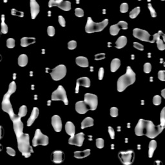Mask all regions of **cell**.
I'll use <instances>...</instances> for the list:
<instances>
[{
	"mask_svg": "<svg viewBox=\"0 0 165 165\" xmlns=\"http://www.w3.org/2000/svg\"><path fill=\"white\" fill-rule=\"evenodd\" d=\"M12 121L13 122V128L17 138L18 150L25 157L29 158L31 155V153L34 152L32 147L30 145V136L28 133L23 132V124L20 117L16 116V117L12 120Z\"/></svg>",
	"mask_w": 165,
	"mask_h": 165,
	"instance_id": "6da1fadb",
	"label": "cell"
},
{
	"mask_svg": "<svg viewBox=\"0 0 165 165\" xmlns=\"http://www.w3.org/2000/svg\"><path fill=\"white\" fill-rule=\"evenodd\" d=\"M163 129L160 125L155 126L151 121L140 120L135 128V133L137 136H146L150 139H154Z\"/></svg>",
	"mask_w": 165,
	"mask_h": 165,
	"instance_id": "7a4b0ae2",
	"label": "cell"
},
{
	"mask_svg": "<svg viewBox=\"0 0 165 165\" xmlns=\"http://www.w3.org/2000/svg\"><path fill=\"white\" fill-rule=\"evenodd\" d=\"M16 90V83L14 81H12V83H10L9 90L4 95V96H3L2 103H1L2 110L4 111V112H7V114H9L11 120H13V119L14 117H16L17 116V115L14 114L12 105H11L10 101V98L11 95H12L13 93H14V92Z\"/></svg>",
	"mask_w": 165,
	"mask_h": 165,
	"instance_id": "3957f363",
	"label": "cell"
},
{
	"mask_svg": "<svg viewBox=\"0 0 165 165\" xmlns=\"http://www.w3.org/2000/svg\"><path fill=\"white\" fill-rule=\"evenodd\" d=\"M136 81V74L130 67L126 68V74L121 76L117 80V88L118 92L124 91L128 86L132 85Z\"/></svg>",
	"mask_w": 165,
	"mask_h": 165,
	"instance_id": "277c9868",
	"label": "cell"
},
{
	"mask_svg": "<svg viewBox=\"0 0 165 165\" xmlns=\"http://www.w3.org/2000/svg\"><path fill=\"white\" fill-rule=\"evenodd\" d=\"M109 24V20H105L100 23H94L91 18H88L85 26V31L87 33H94L101 32Z\"/></svg>",
	"mask_w": 165,
	"mask_h": 165,
	"instance_id": "5b68a950",
	"label": "cell"
},
{
	"mask_svg": "<svg viewBox=\"0 0 165 165\" xmlns=\"http://www.w3.org/2000/svg\"><path fill=\"white\" fill-rule=\"evenodd\" d=\"M51 99L52 101H62L65 105H68L66 91L61 85H59L57 90H56L52 93Z\"/></svg>",
	"mask_w": 165,
	"mask_h": 165,
	"instance_id": "8992f818",
	"label": "cell"
},
{
	"mask_svg": "<svg viewBox=\"0 0 165 165\" xmlns=\"http://www.w3.org/2000/svg\"><path fill=\"white\" fill-rule=\"evenodd\" d=\"M118 157L124 165H131L135 158V153L133 150L121 151L118 153Z\"/></svg>",
	"mask_w": 165,
	"mask_h": 165,
	"instance_id": "52a82bcc",
	"label": "cell"
},
{
	"mask_svg": "<svg viewBox=\"0 0 165 165\" xmlns=\"http://www.w3.org/2000/svg\"><path fill=\"white\" fill-rule=\"evenodd\" d=\"M48 144V136L44 135L41 132L40 129L36 130L35 135L32 139L33 147H37L38 145L47 146Z\"/></svg>",
	"mask_w": 165,
	"mask_h": 165,
	"instance_id": "ba28073f",
	"label": "cell"
},
{
	"mask_svg": "<svg viewBox=\"0 0 165 165\" xmlns=\"http://www.w3.org/2000/svg\"><path fill=\"white\" fill-rule=\"evenodd\" d=\"M67 74V68L64 65H60L52 69L51 76L53 80L59 81L62 79Z\"/></svg>",
	"mask_w": 165,
	"mask_h": 165,
	"instance_id": "9c48e42d",
	"label": "cell"
},
{
	"mask_svg": "<svg viewBox=\"0 0 165 165\" xmlns=\"http://www.w3.org/2000/svg\"><path fill=\"white\" fill-rule=\"evenodd\" d=\"M84 102L85 103L89 110H95L97 109L98 104V96L92 94H86L85 95Z\"/></svg>",
	"mask_w": 165,
	"mask_h": 165,
	"instance_id": "30bf717a",
	"label": "cell"
},
{
	"mask_svg": "<svg viewBox=\"0 0 165 165\" xmlns=\"http://www.w3.org/2000/svg\"><path fill=\"white\" fill-rule=\"evenodd\" d=\"M48 7L51 8L52 7H57L59 9L65 11H69L71 9V3L68 1H62V0H50Z\"/></svg>",
	"mask_w": 165,
	"mask_h": 165,
	"instance_id": "8fae6325",
	"label": "cell"
},
{
	"mask_svg": "<svg viewBox=\"0 0 165 165\" xmlns=\"http://www.w3.org/2000/svg\"><path fill=\"white\" fill-rule=\"evenodd\" d=\"M133 36L143 41H150V34L144 30L135 29L133 30Z\"/></svg>",
	"mask_w": 165,
	"mask_h": 165,
	"instance_id": "7c38bea8",
	"label": "cell"
},
{
	"mask_svg": "<svg viewBox=\"0 0 165 165\" xmlns=\"http://www.w3.org/2000/svg\"><path fill=\"white\" fill-rule=\"evenodd\" d=\"M85 140V134L83 132L79 133L74 136L70 137L68 139V143L71 145H76L78 147H81Z\"/></svg>",
	"mask_w": 165,
	"mask_h": 165,
	"instance_id": "4fadbf2b",
	"label": "cell"
},
{
	"mask_svg": "<svg viewBox=\"0 0 165 165\" xmlns=\"http://www.w3.org/2000/svg\"><path fill=\"white\" fill-rule=\"evenodd\" d=\"M51 122H52V125L53 126V128L56 132H59L61 131L63 125H62V121H61V119L59 116L55 115V116H52Z\"/></svg>",
	"mask_w": 165,
	"mask_h": 165,
	"instance_id": "5bb4252c",
	"label": "cell"
},
{
	"mask_svg": "<svg viewBox=\"0 0 165 165\" xmlns=\"http://www.w3.org/2000/svg\"><path fill=\"white\" fill-rule=\"evenodd\" d=\"M79 86H83L84 87H90V80L87 77H83L77 80L76 87V93H79Z\"/></svg>",
	"mask_w": 165,
	"mask_h": 165,
	"instance_id": "9a60e30c",
	"label": "cell"
},
{
	"mask_svg": "<svg viewBox=\"0 0 165 165\" xmlns=\"http://www.w3.org/2000/svg\"><path fill=\"white\" fill-rule=\"evenodd\" d=\"M30 13H31V18L34 20L40 12V5L34 0H30Z\"/></svg>",
	"mask_w": 165,
	"mask_h": 165,
	"instance_id": "2e32d148",
	"label": "cell"
},
{
	"mask_svg": "<svg viewBox=\"0 0 165 165\" xmlns=\"http://www.w3.org/2000/svg\"><path fill=\"white\" fill-rule=\"evenodd\" d=\"M52 161L54 163L56 164H59L63 162L65 159L64 153L62 151H60V150H56L54 152L52 153Z\"/></svg>",
	"mask_w": 165,
	"mask_h": 165,
	"instance_id": "e0dca14e",
	"label": "cell"
},
{
	"mask_svg": "<svg viewBox=\"0 0 165 165\" xmlns=\"http://www.w3.org/2000/svg\"><path fill=\"white\" fill-rule=\"evenodd\" d=\"M76 110L77 112L80 114H85L89 110L85 102L83 101H80L76 103Z\"/></svg>",
	"mask_w": 165,
	"mask_h": 165,
	"instance_id": "ac0fdd59",
	"label": "cell"
},
{
	"mask_svg": "<svg viewBox=\"0 0 165 165\" xmlns=\"http://www.w3.org/2000/svg\"><path fill=\"white\" fill-rule=\"evenodd\" d=\"M38 116H39V109L37 107H34L32 110V112L30 115V117L27 121V126H30L33 123L35 120L37 118Z\"/></svg>",
	"mask_w": 165,
	"mask_h": 165,
	"instance_id": "d6986e66",
	"label": "cell"
},
{
	"mask_svg": "<svg viewBox=\"0 0 165 165\" xmlns=\"http://www.w3.org/2000/svg\"><path fill=\"white\" fill-rule=\"evenodd\" d=\"M65 131L68 134L70 137L74 136L75 132H76V129H75V126L70 121H68L66 125H65Z\"/></svg>",
	"mask_w": 165,
	"mask_h": 165,
	"instance_id": "ffe728a7",
	"label": "cell"
},
{
	"mask_svg": "<svg viewBox=\"0 0 165 165\" xmlns=\"http://www.w3.org/2000/svg\"><path fill=\"white\" fill-rule=\"evenodd\" d=\"M76 63L81 67L86 68L89 67V61L85 57L79 56L76 59Z\"/></svg>",
	"mask_w": 165,
	"mask_h": 165,
	"instance_id": "44dd1931",
	"label": "cell"
},
{
	"mask_svg": "<svg viewBox=\"0 0 165 165\" xmlns=\"http://www.w3.org/2000/svg\"><path fill=\"white\" fill-rule=\"evenodd\" d=\"M36 43V39L34 37H23L21 39V46L23 47H26L30 45Z\"/></svg>",
	"mask_w": 165,
	"mask_h": 165,
	"instance_id": "7402d4cb",
	"label": "cell"
},
{
	"mask_svg": "<svg viewBox=\"0 0 165 165\" xmlns=\"http://www.w3.org/2000/svg\"><path fill=\"white\" fill-rule=\"evenodd\" d=\"M90 154V150L87 149L83 151H76L74 152V157L77 159L85 158Z\"/></svg>",
	"mask_w": 165,
	"mask_h": 165,
	"instance_id": "603a6c76",
	"label": "cell"
},
{
	"mask_svg": "<svg viewBox=\"0 0 165 165\" xmlns=\"http://www.w3.org/2000/svg\"><path fill=\"white\" fill-rule=\"evenodd\" d=\"M126 43H127V38L125 36H122L120 37L117 39V40L116 42V47L117 48H122L124 47H125Z\"/></svg>",
	"mask_w": 165,
	"mask_h": 165,
	"instance_id": "cb8c5ba5",
	"label": "cell"
},
{
	"mask_svg": "<svg viewBox=\"0 0 165 165\" xmlns=\"http://www.w3.org/2000/svg\"><path fill=\"white\" fill-rule=\"evenodd\" d=\"M94 125V120L92 117H87L81 122V129H85L87 127H91Z\"/></svg>",
	"mask_w": 165,
	"mask_h": 165,
	"instance_id": "d4e9b609",
	"label": "cell"
},
{
	"mask_svg": "<svg viewBox=\"0 0 165 165\" xmlns=\"http://www.w3.org/2000/svg\"><path fill=\"white\" fill-rule=\"evenodd\" d=\"M120 66H121L120 59H117V58L114 59L112 61V62H111V64H110L111 72H116L119 69V68L120 67Z\"/></svg>",
	"mask_w": 165,
	"mask_h": 165,
	"instance_id": "484cf974",
	"label": "cell"
},
{
	"mask_svg": "<svg viewBox=\"0 0 165 165\" xmlns=\"http://www.w3.org/2000/svg\"><path fill=\"white\" fill-rule=\"evenodd\" d=\"M148 157L150 158H152L154 153L155 149L157 148V142L155 140H152L149 143L148 146Z\"/></svg>",
	"mask_w": 165,
	"mask_h": 165,
	"instance_id": "4316f807",
	"label": "cell"
},
{
	"mask_svg": "<svg viewBox=\"0 0 165 165\" xmlns=\"http://www.w3.org/2000/svg\"><path fill=\"white\" fill-rule=\"evenodd\" d=\"M28 63V57L25 54H21L18 57V65L20 67H25Z\"/></svg>",
	"mask_w": 165,
	"mask_h": 165,
	"instance_id": "83f0119b",
	"label": "cell"
},
{
	"mask_svg": "<svg viewBox=\"0 0 165 165\" xmlns=\"http://www.w3.org/2000/svg\"><path fill=\"white\" fill-rule=\"evenodd\" d=\"M120 29H121L120 26L118 24L112 25L110 28V33L111 35L116 36L117 34L119 33V32H120Z\"/></svg>",
	"mask_w": 165,
	"mask_h": 165,
	"instance_id": "f1b7e54d",
	"label": "cell"
},
{
	"mask_svg": "<svg viewBox=\"0 0 165 165\" xmlns=\"http://www.w3.org/2000/svg\"><path fill=\"white\" fill-rule=\"evenodd\" d=\"M1 32L2 34H7L8 32V26L5 22V15L1 16Z\"/></svg>",
	"mask_w": 165,
	"mask_h": 165,
	"instance_id": "f546056e",
	"label": "cell"
},
{
	"mask_svg": "<svg viewBox=\"0 0 165 165\" xmlns=\"http://www.w3.org/2000/svg\"><path fill=\"white\" fill-rule=\"evenodd\" d=\"M26 114H27V108H26V106L25 105H23L21 106L20 110H19V112H18V117H25Z\"/></svg>",
	"mask_w": 165,
	"mask_h": 165,
	"instance_id": "4dcf8cb0",
	"label": "cell"
},
{
	"mask_svg": "<svg viewBox=\"0 0 165 165\" xmlns=\"http://www.w3.org/2000/svg\"><path fill=\"white\" fill-rule=\"evenodd\" d=\"M140 10H141V9L139 7H136V8H135V9H133L130 13V18L132 19L136 18L140 13V11H141Z\"/></svg>",
	"mask_w": 165,
	"mask_h": 165,
	"instance_id": "1f68e13d",
	"label": "cell"
},
{
	"mask_svg": "<svg viewBox=\"0 0 165 165\" xmlns=\"http://www.w3.org/2000/svg\"><path fill=\"white\" fill-rule=\"evenodd\" d=\"M160 125L163 128H164L165 126V108H163L161 114V124Z\"/></svg>",
	"mask_w": 165,
	"mask_h": 165,
	"instance_id": "d6a6232c",
	"label": "cell"
},
{
	"mask_svg": "<svg viewBox=\"0 0 165 165\" xmlns=\"http://www.w3.org/2000/svg\"><path fill=\"white\" fill-rule=\"evenodd\" d=\"M156 43H157V48H158L159 51H164L165 49V45L164 43V41L162 40L159 39L158 40H157Z\"/></svg>",
	"mask_w": 165,
	"mask_h": 165,
	"instance_id": "836d02e7",
	"label": "cell"
},
{
	"mask_svg": "<svg viewBox=\"0 0 165 165\" xmlns=\"http://www.w3.org/2000/svg\"><path fill=\"white\" fill-rule=\"evenodd\" d=\"M7 47L9 48H13L15 47V40L13 38H9L7 40Z\"/></svg>",
	"mask_w": 165,
	"mask_h": 165,
	"instance_id": "e575fe53",
	"label": "cell"
},
{
	"mask_svg": "<svg viewBox=\"0 0 165 165\" xmlns=\"http://www.w3.org/2000/svg\"><path fill=\"white\" fill-rule=\"evenodd\" d=\"M104 143L105 141L102 138H98L95 141V144H96V147L98 148H103L104 147Z\"/></svg>",
	"mask_w": 165,
	"mask_h": 165,
	"instance_id": "d590c367",
	"label": "cell"
},
{
	"mask_svg": "<svg viewBox=\"0 0 165 165\" xmlns=\"http://www.w3.org/2000/svg\"><path fill=\"white\" fill-rule=\"evenodd\" d=\"M11 14L13 15V16H17L21 17V18L24 16V12H23L18 11V10L14 9H12V10H11Z\"/></svg>",
	"mask_w": 165,
	"mask_h": 165,
	"instance_id": "8d00e7d4",
	"label": "cell"
},
{
	"mask_svg": "<svg viewBox=\"0 0 165 165\" xmlns=\"http://www.w3.org/2000/svg\"><path fill=\"white\" fill-rule=\"evenodd\" d=\"M128 10V5L126 3H122L120 7V11L122 13L127 12Z\"/></svg>",
	"mask_w": 165,
	"mask_h": 165,
	"instance_id": "74e56055",
	"label": "cell"
},
{
	"mask_svg": "<svg viewBox=\"0 0 165 165\" xmlns=\"http://www.w3.org/2000/svg\"><path fill=\"white\" fill-rule=\"evenodd\" d=\"M153 103L155 105H159L161 103V98L159 95H155L153 98Z\"/></svg>",
	"mask_w": 165,
	"mask_h": 165,
	"instance_id": "f35d334b",
	"label": "cell"
},
{
	"mask_svg": "<svg viewBox=\"0 0 165 165\" xmlns=\"http://www.w3.org/2000/svg\"><path fill=\"white\" fill-rule=\"evenodd\" d=\"M110 116L113 117H116L118 116V109L116 107H112L110 109Z\"/></svg>",
	"mask_w": 165,
	"mask_h": 165,
	"instance_id": "ab89813d",
	"label": "cell"
},
{
	"mask_svg": "<svg viewBox=\"0 0 165 165\" xmlns=\"http://www.w3.org/2000/svg\"><path fill=\"white\" fill-rule=\"evenodd\" d=\"M152 70V65L149 63H146L144 65V72L147 74H148Z\"/></svg>",
	"mask_w": 165,
	"mask_h": 165,
	"instance_id": "60d3db41",
	"label": "cell"
},
{
	"mask_svg": "<svg viewBox=\"0 0 165 165\" xmlns=\"http://www.w3.org/2000/svg\"><path fill=\"white\" fill-rule=\"evenodd\" d=\"M77 47V42L76 41H70L68 42V48L69 50H74Z\"/></svg>",
	"mask_w": 165,
	"mask_h": 165,
	"instance_id": "b9f144b4",
	"label": "cell"
},
{
	"mask_svg": "<svg viewBox=\"0 0 165 165\" xmlns=\"http://www.w3.org/2000/svg\"><path fill=\"white\" fill-rule=\"evenodd\" d=\"M163 34V32H161V31H159L158 33L155 34L153 36V39H152V40H151L150 42V43H154V42H156L157 40H158L159 39H160V36H161V34Z\"/></svg>",
	"mask_w": 165,
	"mask_h": 165,
	"instance_id": "7bdbcfd3",
	"label": "cell"
},
{
	"mask_svg": "<svg viewBox=\"0 0 165 165\" xmlns=\"http://www.w3.org/2000/svg\"><path fill=\"white\" fill-rule=\"evenodd\" d=\"M148 9L150 10V14H151L152 17H153V18H155V17L157 16V14H156V12H155V9L153 8V7H152V4H150V3H148Z\"/></svg>",
	"mask_w": 165,
	"mask_h": 165,
	"instance_id": "ee69618b",
	"label": "cell"
},
{
	"mask_svg": "<svg viewBox=\"0 0 165 165\" xmlns=\"http://www.w3.org/2000/svg\"><path fill=\"white\" fill-rule=\"evenodd\" d=\"M75 14L77 17H83L84 16V11L80 8H76L75 9Z\"/></svg>",
	"mask_w": 165,
	"mask_h": 165,
	"instance_id": "f6af8a7d",
	"label": "cell"
},
{
	"mask_svg": "<svg viewBox=\"0 0 165 165\" xmlns=\"http://www.w3.org/2000/svg\"><path fill=\"white\" fill-rule=\"evenodd\" d=\"M47 33L49 36L52 37L55 34V29L52 26H49L47 29Z\"/></svg>",
	"mask_w": 165,
	"mask_h": 165,
	"instance_id": "bcb514c9",
	"label": "cell"
},
{
	"mask_svg": "<svg viewBox=\"0 0 165 165\" xmlns=\"http://www.w3.org/2000/svg\"><path fill=\"white\" fill-rule=\"evenodd\" d=\"M158 78L161 81H165V72L164 70H160L158 72Z\"/></svg>",
	"mask_w": 165,
	"mask_h": 165,
	"instance_id": "7dc6e473",
	"label": "cell"
},
{
	"mask_svg": "<svg viewBox=\"0 0 165 165\" xmlns=\"http://www.w3.org/2000/svg\"><path fill=\"white\" fill-rule=\"evenodd\" d=\"M117 24L120 25V28L122 29L126 30L128 29V23L125 21H120Z\"/></svg>",
	"mask_w": 165,
	"mask_h": 165,
	"instance_id": "c3c4849f",
	"label": "cell"
},
{
	"mask_svg": "<svg viewBox=\"0 0 165 165\" xmlns=\"http://www.w3.org/2000/svg\"><path fill=\"white\" fill-rule=\"evenodd\" d=\"M7 153L10 156H15L16 155V152L14 150L10 147H7Z\"/></svg>",
	"mask_w": 165,
	"mask_h": 165,
	"instance_id": "681fc988",
	"label": "cell"
},
{
	"mask_svg": "<svg viewBox=\"0 0 165 165\" xmlns=\"http://www.w3.org/2000/svg\"><path fill=\"white\" fill-rule=\"evenodd\" d=\"M105 58V54H104V53L98 54L95 55V59L96 61L102 60Z\"/></svg>",
	"mask_w": 165,
	"mask_h": 165,
	"instance_id": "f907efd6",
	"label": "cell"
},
{
	"mask_svg": "<svg viewBox=\"0 0 165 165\" xmlns=\"http://www.w3.org/2000/svg\"><path fill=\"white\" fill-rule=\"evenodd\" d=\"M133 47H134V48H136V49L139 50V51H143V50H144L143 45L139 43H137V42H134Z\"/></svg>",
	"mask_w": 165,
	"mask_h": 165,
	"instance_id": "816d5d0a",
	"label": "cell"
},
{
	"mask_svg": "<svg viewBox=\"0 0 165 165\" xmlns=\"http://www.w3.org/2000/svg\"><path fill=\"white\" fill-rule=\"evenodd\" d=\"M108 131H109V133L110 134V136L111 137V139H114L115 138V131H114V128L112 127H111V126H109Z\"/></svg>",
	"mask_w": 165,
	"mask_h": 165,
	"instance_id": "f5cc1de1",
	"label": "cell"
},
{
	"mask_svg": "<svg viewBox=\"0 0 165 165\" xmlns=\"http://www.w3.org/2000/svg\"><path fill=\"white\" fill-rule=\"evenodd\" d=\"M58 21H59V23L60 25H61V26H63V27H65V25H66V22H65V18H64L63 16H59L58 17Z\"/></svg>",
	"mask_w": 165,
	"mask_h": 165,
	"instance_id": "db71d44e",
	"label": "cell"
},
{
	"mask_svg": "<svg viewBox=\"0 0 165 165\" xmlns=\"http://www.w3.org/2000/svg\"><path fill=\"white\" fill-rule=\"evenodd\" d=\"M103 76H104V68H100L99 70V73H98V78L99 80H102L103 78Z\"/></svg>",
	"mask_w": 165,
	"mask_h": 165,
	"instance_id": "11a10c76",
	"label": "cell"
},
{
	"mask_svg": "<svg viewBox=\"0 0 165 165\" xmlns=\"http://www.w3.org/2000/svg\"><path fill=\"white\" fill-rule=\"evenodd\" d=\"M3 133H4L3 128L1 126H0V139H1L2 137H3Z\"/></svg>",
	"mask_w": 165,
	"mask_h": 165,
	"instance_id": "9f6ffc18",
	"label": "cell"
},
{
	"mask_svg": "<svg viewBox=\"0 0 165 165\" xmlns=\"http://www.w3.org/2000/svg\"><path fill=\"white\" fill-rule=\"evenodd\" d=\"M161 95L163 98H165V89H163L162 91H161Z\"/></svg>",
	"mask_w": 165,
	"mask_h": 165,
	"instance_id": "6f0895ef",
	"label": "cell"
},
{
	"mask_svg": "<svg viewBox=\"0 0 165 165\" xmlns=\"http://www.w3.org/2000/svg\"><path fill=\"white\" fill-rule=\"evenodd\" d=\"M1 56L0 55V61H1Z\"/></svg>",
	"mask_w": 165,
	"mask_h": 165,
	"instance_id": "680465c9",
	"label": "cell"
}]
</instances>
